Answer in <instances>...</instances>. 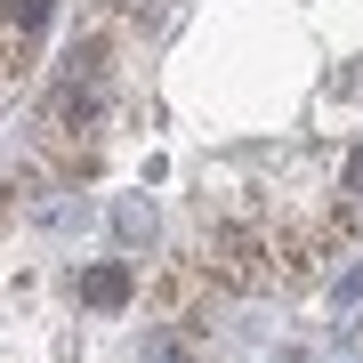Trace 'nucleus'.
I'll use <instances>...</instances> for the list:
<instances>
[{
    "label": "nucleus",
    "mask_w": 363,
    "mask_h": 363,
    "mask_svg": "<svg viewBox=\"0 0 363 363\" xmlns=\"http://www.w3.org/2000/svg\"><path fill=\"white\" fill-rule=\"evenodd\" d=\"M81 307H105V315H113V307H130V267H121V259H105V267H89V274H81Z\"/></svg>",
    "instance_id": "1"
},
{
    "label": "nucleus",
    "mask_w": 363,
    "mask_h": 363,
    "mask_svg": "<svg viewBox=\"0 0 363 363\" xmlns=\"http://www.w3.org/2000/svg\"><path fill=\"white\" fill-rule=\"evenodd\" d=\"M202 331L194 323H162V331H145V363H202Z\"/></svg>",
    "instance_id": "2"
},
{
    "label": "nucleus",
    "mask_w": 363,
    "mask_h": 363,
    "mask_svg": "<svg viewBox=\"0 0 363 363\" xmlns=\"http://www.w3.org/2000/svg\"><path fill=\"white\" fill-rule=\"evenodd\" d=\"M339 194H347V202H363V145L347 154V169H339Z\"/></svg>",
    "instance_id": "3"
}]
</instances>
